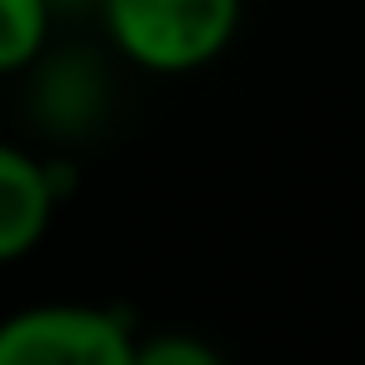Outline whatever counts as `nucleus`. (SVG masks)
I'll return each instance as SVG.
<instances>
[{
  "mask_svg": "<svg viewBox=\"0 0 365 365\" xmlns=\"http://www.w3.org/2000/svg\"><path fill=\"white\" fill-rule=\"evenodd\" d=\"M41 110L61 130H76V120L101 115V71L81 61H56L41 81Z\"/></svg>",
  "mask_w": 365,
  "mask_h": 365,
  "instance_id": "obj_5",
  "label": "nucleus"
},
{
  "mask_svg": "<svg viewBox=\"0 0 365 365\" xmlns=\"http://www.w3.org/2000/svg\"><path fill=\"white\" fill-rule=\"evenodd\" d=\"M66 190H71L66 160H41L0 140V265L31 255L46 240Z\"/></svg>",
  "mask_w": 365,
  "mask_h": 365,
  "instance_id": "obj_3",
  "label": "nucleus"
},
{
  "mask_svg": "<svg viewBox=\"0 0 365 365\" xmlns=\"http://www.w3.org/2000/svg\"><path fill=\"white\" fill-rule=\"evenodd\" d=\"M96 16L125 66L190 76L230 51L245 0H96Z\"/></svg>",
  "mask_w": 365,
  "mask_h": 365,
  "instance_id": "obj_1",
  "label": "nucleus"
},
{
  "mask_svg": "<svg viewBox=\"0 0 365 365\" xmlns=\"http://www.w3.org/2000/svg\"><path fill=\"white\" fill-rule=\"evenodd\" d=\"M51 16H76V11H96V0H46Z\"/></svg>",
  "mask_w": 365,
  "mask_h": 365,
  "instance_id": "obj_7",
  "label": "nucleus"
},
{
  "mask_svg": "<svg viewBox=\"0 0 365 365\" xmlns=\"http://www.w3.org/2000/svg\"><path fill=\"white\" fill-rule=\"evenodd\" d=\"M130 365H225V355L185 330H165V335H145L135 340V360Z\"/></svg>",
  "mask_w": 365,
  "mask_h": 365,
  "instance_id": "obj_6",
  "label": "nucleus"
},
{
  "mask_svg": "<svg viewBox=\"0 0 365 365\" xmlns=\"http://www.w3.org/2000/svg\"><path fill=\"white\" fill-rule=\"evenodd\" d=\"M135 320L91 300H41L0 320V365H130Z\"/></svg>",
  "mask_w": 365,
  "mask_h": 365,
  "instance_id": "obj_2",
  "label": "nucleus"
},
{
  "mask_svg": "<svg viewBox=\"0 0 365 365\" xmlns=\"http://www.w3.org/2000/svg\"><path fill=\"white\" fill-rule=\"evenodd\" d=\"M56 16L46 0H0V76H21L46 56Z\"/></svg>",
  "mask_w": 365,
  "mask_h": 365,
  "instance_id": "obj_4",
  "label": "nucleus"
}]
</instances>
